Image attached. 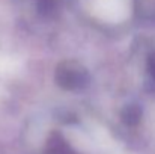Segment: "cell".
Here are the masks:
<instances>
[{
  "mask_svg": "<svg viewBox=\"0 0 155 154\" xmlns=\"http://www.w3.org/2000/svg\"><path fill=\"white\" fill-rule=\"evenodd\" d=\"M56 82L65 89H81L87 85V70L75 60H65L57 67Z\"/></svg>",
  "mask_w": 155,
  "mask_h": 154,
  "instance_id": "6da1fadb",
  "label": "cell"
}]
</instances>
